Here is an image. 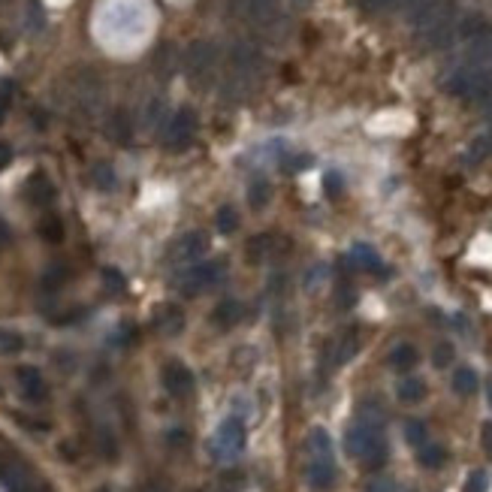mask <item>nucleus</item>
Returning a JSON list of instances; mask_svg holds the SVG:
<instances>
[{"instance_id":"1","label":"nucleus","mask_w":492,"mask_h":492,"mask_svg":"<svg viewBox=\"0 0 492 492\" xmlns=\"http://www.w3.org/2000/svg\"><path fill=\"white\" fill-rule=\"evenodd\" d=\"M345 447L353 459H362L369 469H381L387 462V444H384V426H375V423H365L357 420L347 435H345Z\"/></svg>"},{"instance_id":"2","label":"nucleus","mask_w":492,"mask_h":492,"mask_svg":"<svg viewBox=\"0 0 492 492\" xmlns=\"http://www.w3.org/2000/svg\"><path fill=\"white\" fill-rule=\"evenodd\" d=\"M242 450H245V426H242V420H239V417H226V420L218 426L214 438H211V453H214V459L230 462V459H236Z\"/></svg>"},{"instance_id":"3","label":"nucleus","mask_w":492,"mask_h":492,"mask_svg":"<svg viewBox=\"0 0 492 492\" xmlns=\"http://www.w3.org/2000/svg\"><path fill=\"white\" fill-rule=\"evenodd\" d=\"M221 278H224V263L211 260V263H203V266L187 269L179 278V290L184 296H197V293H203V290H209L211 284H218Z\"/></svg>"},{"instance_id":"4","label":"nucleus","mask_w":492,"mask_h":492,"mask_svg":"<svg viewBox=\"0 0 492 492\" xmlns=\"http://www.w3.org/2000/svg\"><path fill=\"white\" fill-rule=\"evenodd\" d=\"M197 136V115L194 109H179L172 115V121L167 124V133H163V145L169 151H182L194 142Z\"/></svg>"},{"instance_id":"5","label":"nucleus","mask_w":492,"mask_h":492,"mask_svg":"<svg viewBox=\"0 0 492 492\" xmlns=\"http://www.w3.org/2000/svg\"><path fill=\"white\" fill-rule=\"evenodd\" d=\"M206 251H209V236L194 230V233H184L179 242L172 245L169 257H172V263H194V260L203 257Z\"/></svg>"},{"instance_id":"6","label":"nucleus","mask_w":492,"mask_h":492,"mask_svg":"<svg viewBox=\"0 0 492 492\" xmlns=\"http://www.w3.org/2000/svg\"><path fill=\"white\" fill-rule=\"evenodd\" d=\"M163 384H167L169 393H172V396H179V399L191 396V393H194V387H197L194 372L187 369L184 362H167V369H163Z\"/></svg>"},{"instance_id":"7","label":"nucleus","mask_w":492,"mask_h":492,"mask_svg":"<svg viewBox=\"0 0 492 492\" xmlns=\"http://www.w3.org/2000/svg\"><path fill=\"white\" fill-rule=\"evenodd\" d=\"M19 377V387H21V396L28 402H46L48 399V387L43 381L40 369H33V365H21V369L16 372Z\"/></svg>"},{"instance_id":"8","label":"nucleus","mask_w":492,"mask_h":492,"mask_svg":"<svg viewBox=\"0 0 492 492\" xmlns=\"http://www.w3.org/2000/svg\"><path fill=\"white\" fill-rule=\"evenodd\" d=\"M305 477H308L311 489H318V492L333 489V483H335V462L333 459H308Z\"/></svg>"},{"instance_id":"9","label":"nucleus","mask_w":492,"mask_h":492,"mask_svg":"<svg viewBox=\"0 0 492 492\" xmlns=\"http://www.w3.org/2000/svg\"><path fill=\"white\" fill-rule=\"evenodd\" d=\"M350 266L353 269H360V272H369V275H381L384 272V263H381V257H377V251L372 248V245H362V242H357L350 248Z\"/></svg>"},{"instance_id":"10","label":"nucleus","mask_w":492,"mask_h":492,"mask_svg":"<svg viewBox=\"0 0 492 492\" xmlns=\"http://www.w3.org/2000/svg\"><path fill=\"white\" fill-rule=\"evenodd\" d=\"M242 318H245V305L239 299H224L211 311V323L218 326V330H233Z\"/></svg>"},{"instance_id":"11","label":"nucleus","mask_w":492,"mask_h":492,"mask_svg":"<svg viewBox=\"0 0 492 492\" xmlns=\"http://www.w3.org/2000/svg\"><path fill=\"white\" fill-rule=\"evenodd\" d=\"M184 64H187V70H191L194 75H203V73H209L211 70V64H214V46L211 43H194L191 48H187V58H184Z\"/></svg>"},{"instance_id":"12","label":"nucleus","mask_w":492,"mask_h":492,"mask_svg":"<svg viewBox=\"0 0 492 492\" xmlns=\"http://www.w3.org/2000/svg\"><path fill=\"white\" fill-rule=\"evenodd\" d=\"M24 194H28V199L33 206H48L55 199V187L43 172H33L28 179V184H24Z\"/></svg>"},{"instance_id":"13","label":"nucleus","mask_w":492,"mask_h":492,"mask_svg":"<svg viewBox=\"0 0 492 492\" xmlns=\"http://www.w3.org/2000/svg\"><path fill=\"white\" fill-rule=\"evenodd\" d=\"M106 133H109V140H115L118 145H127L130 142V136H133V124L127 118V112H112V118L106 124Z\"/></svg>"},{"instance_id":"14","label":"nucleus","mask_w":492,"mask_h":492,"mask_svg":"<svg viewBox=\"0 0 492 492\" xmlns=\"http://www.w3.org/2000/svg\"><path fill=\"white\" fill-rule=\"evenodd\" d=\"M396 396H399V402H405V405H420L426 399V384L420 377H402L399 387H396Z\"/></svg>"},{"instance_id":"15","label":"nucleus","mask_w":492,"mask_h":492,"mask_svg":"<svg viewBox=\"0 0 492 492\" xmlns=\"http://www.w3.org/2000/svg\"><path fill=\"white\" fill-rule=\"evenodd\" d=\"M278 245V239H275L272 233H260L254 239H248V245H245V254H248V263H260V260H266L269 257V251Z\"/></svg>"},{"instance_id":"16","label":"nucleus","mask_w":492,"mask_h":492,"mask_svg":"<svg viewBox=\"0 0 492 492\" xmlns=\"http://www.w3.org/2000/svg\"><path fill=\"white\" fill-rule=\"evenodd\" d=\"M308 453L311 459H333V438L326 429H311L308 432Z\"/></svg>"},{"instance_id":"17","label":"nucleus","mask_w":492,"mask_h":492,"mask_svg":"<svg viewBox=\"0 0 492 492\" xmlns=\"http://www.w3.org/2000/svg\"><path fill=\"white\" fill-rule=\"evenodd\" d=\"M357 350H360V335L350 330V333H345V335L335 342V350H333V365H345L347 360L357 357Z\"/></svg>"},{"instance_id":"18","label":"nucleus","mask_w":492,"mask_h":492,"mask_svg":"<svg viewBox=\"0 0 492 492\" xmlns=\"http://www.w3.org/2000/svg\"><path fill=\"white\" fill-rule=\"evenodd\" d=\"M417 347L414 345H396L393 353H389V365H393L396 372H411L414 365H417Z\"/></svg>"},{"instance_id":"19","label":"nucleus","mask_w":492,"mask_h":492,"mask_svg":"<svg viewBox=\"0 0 492 492\" xmlns=\"http://www.w3.org/2000/svg\"><path fill=\"white\" fill-rule=\"evenodd\" d=\"M477 387H481V381H477V372L474 369H456V375H453V389H456L459 396H474Z\"/></svg>"},{"instance_id":"20","label":"nucleus","mask_w":492,"mask_h":492,"mask_svg":"<svg viewBox=\"0 0 492 492\" xmlns=\"http://www.w3.org/2000/svg\"><path fill=\"white\" fill-rule=\"evenodd\" d=\"M269 199H272V184L266 179H254V182H251V187H248V203H251V209H266Z\"/></svg>"},{"instance_id":"21","label":"nucleus","mask_w":492,"mask_h":492,"mask_svg":"<svg viewBox=\"0 0 492 492\" xmlns=\"http://www.w3.org/2000/svg\"><path fill=\"white\" fill-rule=\"evenodd\" d=\"M417 459H420L423 469H441L444 459H447V450L441 444H429V441H426V444L417 450Z\"/></svg>"},{"instance_id":"22","label":"nucleus","mask_w":492,"mask_h":492,"mask_svg":"<svg viewBox=\"0 0 492 492\" xmlns=\"http://www.w3.org/2000/svg\"><path fill=\"white\" fill-rule=\"evenodd\" d=\"M91 182H94L97 191H112V187L118 184L115 169H112L109 163H94V167H91Z\"/></svg>"},{"instance_id":"23","label":"nucleus","mask_w":492,"mask_h":492,"mask_svg":"<svg viewBox=\"0 0 492 492\" xmlns=\"http://www.w3.org/2000/svg\"><path fill=\"white\" fill-rule=\"evenodd\" d=\"M489 151H492L489 136H486V133H483V136H477V140L469 145V155H465V163H469V167H474V163H481V160L489 157Z\"/></svg>"},{"instance_id":"24","label":"nucleus","mask_w":492,"mask_h":492,"mask_svg":"<svg viewBox=\"0 0 492 492\" xmlns=\"http://www.w3.org/2000/svg\"><path fill=\"white\" fill-rule=\"evenodd\" d=\"M40 233H43L46 242H61V239H64V224H61V218H55V214H46L40 221Z\"/></svg>"},{"instance_id":"25","label":"nucleus","mask_w":492,"mask_h":492,"mask_svg":"<svg viewBox=\"0 0 492 492\" xmlns=\"http://www.w3.org/2000/svg\"><path fill=\"white\" fill-rule=\"evenodd\" d=\"M426 435H429V432H426V423H423V420H408V423H405V441H408L411 447L420 450V447L426 444Z\"/></svg>"},{"instance_id":"26","label":"nucleus","mask_w":492,"mask_h":492,"mask_svg":"<svg viewBox=\"0 0 492 492\" xmlns=\"http://www.w3.org/2000/svg\"><path fill=\"white\" fill-rule=\"evenodd\" d=\"M239 226V214H236V209L233 206H224V209H218V230L224 233V236H230L233 230Z\"/></svg>"},{"instance_id":"27","label":"nucleus","mask_w":492,"mask_h":492,"mask_svg":"<svg viewBox=\"0 0 492 492\" xmlns=\"http://www.w3.org/2000/svg\"><path fill=\"white\" fill-rule=\"evenodd\" d=\"M24 338L16 330H0V350L4 353H21Z\"/></svg>"},{"instance_id":"28","label":"nucleus","mask_w":492,"mask_h":492,"mask_svg":"<svg viewBox=\"0 0 492 492\" xmlns=\"http://www.w3.org/2000/svg\"><path fill=\"white\" fill-rule=\"evenodd\" d=\"M432 362H435V369H447V365L453 362V347H450L447 342L435 345V350H432Z\"/></svg>"},{"instance_id":"29","label":"nucleus","mask_w":492,"mask_h":492,"mask_svg":"<svg viewBox=\"0 0 492 492\" xmlns=\"http://www.w3.org/2000/svg\"><path fill=\"white\" fill-rule=\"evenodd\" d=\"M12 97H16V85H12V82H4V85H0V124H4L6 112H9V106H12Z\"/></svg>"},{"instance_id":"30","label":"nucleus","mask_w":492,"mask_h":492,"mask_svg":"<svg viewBox=\"0 0 492 492\" xmlns=\"http://www.w3.org/2000/svg\"><path fill=\"white\" fill-rule=\"evenodd\" d=\"M64 278H67V269L64 266H55V269H48L46 272V290H55V287H61V284H64Z\"/></svg>"},{"instance_id":"31","label":"nucleus","mask_w":492,"mask_h":492,"mask_svg":"<svg viewBox=\"0 0 492 492\" xmlns=\"http://www.w3.org/2000/svg\"><path fill=\"white\" fill-rule=\"evenodd\" d=\"M323 275H326L323 266H314V269L305 272V290H308V293H311V290H318V287L323 284Z\"/></svg>"},{"instance_id":"32","label":"nucleus","mask_w":492,"mask_h":492,"mask_svg":"<svg viewBox=\"0 0 492 492\" xmlns=\"http://www.w3.org/2000/svg\"><path fill=\"white\" fill-rule=\"evenodd\" d=\"M323 191L330 194V197H338V194H342V175H338V172H326Z\"/></svg>"},{"instance_id":"33","label":"nucleus","mask_w":492,"mask_h":492,"mask_svg":"<svg viewBox=\"0 0 492 492\" xmlns=\"http://www.w3.org/2000/svg\"><path fill=\"white\" fill-rule=\"evenodd\" d=\"M465 492H486V474L483 471H474L465 483Z\"/></svg>"},{"instance_id":"34","label":"nucleus","mask_w":492,"mask_h":492,"mask_svg":"<svg viewBox=\"0 0 492 492\" xmlns=\"http://www.w3.org/2000/svg\"><path fill=\"white\" fill-rule=\"evenodd\" d=\"M103 278H106V287H109V290H115V293H121V290H124L121 272H115V269H103Z\"/></svg>"},{"instance_id":"35","label":"nucleus","mask_w":492,"mask_h":492,"mask_svg":"<svg viewBox=\"0 0 492 492\" xmlns=\"http://www.w3.org/2000/svg\"><path fill=\"white\" fill-rule=\"evenodd\" d=\"M9 160H12V148L6 142H0V169H6Z\"/></svg>"},{"instance_id":"36","label":"nucleus","mask_w":492,"mask_h":492,"mask_svg":"<svg viewBox=\"0 0 492 492\" xmlns=\"http://www.w3.org/2000/svg\"><path fill=\"white\" fill-rule=\"evenodd\" d=\"M369 492H393V483L384 481V477H381V481H375V483L369 486Z\"/></svg>"},{"instance_id":"37","label":"nucleus","mask_w":492,"mask_h":492,"mask_svg":"<svg viewBox=\"0 0 492 492\" xmlns=\"http://www.w3.org/2000/svg\"><path fill=\"white\" fill-rule=\"evenodd\" d=\"M483 447H486V453L492 456V423L483 426Z\"/></svg>"},{"instance_id":"38","label":"nucleus","mask_w":492,"mask_h":492,"mask_svg":"<svg viewBox=\"0 0 492 492\" xmlns=\"http://www.w3.org/2000/svg\"><path fill=\"white\" fill-rule=\"evenodd\" d=\"M486 399H489V405H492V377L486 381Z\"/></svg>"},{"instance_id":"39","label":"nucleus","mask_w":492,"mask_h":492,"mask_svg":"<svg viewBox=\"0 0 492 492\" xmlns=\"http://www.w3.org/2000/svg\"><path fill=\"white\" fill-rule=\"evenodd\" d=\"M103 492H106V489H103Z\"/></svg>"}]
</instances>
